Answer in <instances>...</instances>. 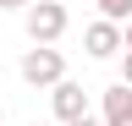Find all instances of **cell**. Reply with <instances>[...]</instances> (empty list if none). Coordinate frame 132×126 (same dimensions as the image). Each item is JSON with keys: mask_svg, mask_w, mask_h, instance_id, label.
I'll return each instance as SVG.
<instances>
[{"mask_svg": "<svg viewBox=\"0 0 132 126\" xmlns=\"http://www.w3.org/2000/svg\"><path fill=\"white\" fill-rule=\"evenodd\" d=\"M66 22H72V17H66L61 0H39V6H28V11H22L28 38H33V44H50V50H55V38L66 33Z\"/></svg>", "mask_w": 132, "mask_h": 126, "instance_id": "1", "label": "cell"}, {"mask_svg": "<svg viewBox=\"0 0 132 126\" xmlns=\"http://www.w3.org/2000/svg\"><path fill=\"white\" fill-rule=\"evenodd\" d=\"M16 71H22L28 88H55L66 77V60H61V50H50V44H33V50L16 60Z\"/></svg>", "mask_w": 132, "mask_h": 126, "instance_id": "2", "label": "cell"}, {"mask_svg": "<svg viewBox=\"0 0 132 126\" xmlns=\"http://www.w3.org/2000/svg\"><path fill=\"white\" fill-rule=\"evenodd\" d=\"M50 110H55V121L61 126H72L88 115V93H82V82H72V77H61L55 88H50Z\"/></svg>", "mask_w": 132, "mask_h": 126, "instance_id": "3", "label": "cell"}, {"mask_svg": "<svg viewBox=\"0 0 132 126\" xmlns=\"http://www.w3.org/2000/svg\"><path fill=\"white\" fill-rule=\"evenodd\" d=\"M82 50H88L94 60H116L121 55V27L116 22H88L82 27Z\"/></svg>", "mask_w": 132, "mask_h": 126, "instance_id": "4", "label": "cell"}, {"mask_svg": "<svg viewBox=\"0 0 132 126\" xmlns=\"http://www.w3.org/2000/svg\"><path fill=\"white\" fill-rule=\"evenodd\" d=\"M99 99H105V110H99V126H132V88H127V82H110Z\"/></svg>", "mask_w": 132, "mask_h": 126, "instance_id": "5", "label": "cell"}, {"mask_svg": "<svg viewBox=\"0 0 132 126\" xmlns=\"http://www.w3.org/2000/svg\"><path fill=\"white\" fill-rule=\"evenodd\" d=\"M94 6H99V22H116V27L132 22V0H94Z\"/></svg>", "mask_w": 132, "mask_h": 126, "instance_id": "6", "label": "cell"}, {"mask_svg": "<svg viewBox=\"0 0 132 126\" xmlns=\"http://www.w3.org/2000/svg\"><path fill=\"white\" fill-rule=\"evenodd\" d=\"M121 55H132V22H121Z\"/></svg>", "mask_w": 132, "mask_h": 126, "instance_id": "7", "label": "cell"}, {"mask_svg": "<svg viewBox=\"0 0 132 126\" xmlns=\"http://www.w3.org/2000/svg\"><path fill=\"white\" fill-rule=\"evenodd\" d=\"M121 82L132 88V55H121Z\"/></svg>", "mask_w": 132, "mask_h": 126, "instance_id": "8", "label": "cell"}, {"mask_svg": "<svg viewBox=\"0 0 132 126\" xmlns=\"http://www.w3.org/2000/svg\"><path fill=\"white\" fill-rule=\"evenodd\" d=\"M0 11H28V0H0Z\"/></svg>", "mask_w": 132, "mask_h": 126, "instance_id": "9", "label": "cell"}, {"mask_svg": "<svg viewBox=\"0 0 132 126\" xmlns=\"http://www.w3.org/2000/svg\"><path fill=\"white\" fill-rule=\"evenodd\" d=\"M72 126H99V115H82V121H72Z\"/></svg>", "mask_w": 132, "mask_h": 126, "instance_id": "10", "label": "cell"}, {"mask_svg": "<svg viewBox=\"0 0 132 126\" xmlns=\"http://www.w3.org/2000/svg\"><path fill=\"white\" fill-rule=\"evenodd\" d=\"M0 121H6V104H0Z\"/></svg>", "mask_w": 132, "mask_h": 126, "instance_id": "11", "label": "cell"}, {"mask_svg": "<svg viewBox=\"0 0 132 126\" xmlns=\"http://www.w3.org/2000/svg\"><path fill=\"white\" fill-rule=\"evenodd\" d=\"M33 126H39V121H33Z\"/></svg>", "mask_w": 132, "mask_h": 126, "instance_id": "12", "label": "cell"}]
</instances>
